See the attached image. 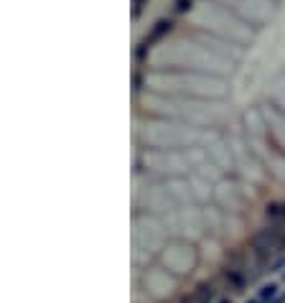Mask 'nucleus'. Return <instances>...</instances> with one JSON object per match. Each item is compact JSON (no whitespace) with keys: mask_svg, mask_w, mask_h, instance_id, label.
Listing matches in <instances>:
<instances>
[{"mask_svg":"<svg viewBox=\"0 0 285 303\" xmlns=\"http://www.w3.org/2000/svg\"><path fill=\"white\" fill-rule=\"evenodd\" d=\"M247 250L255 255V260L270 270V273H278L285 265V237L278 234L273 227H260L255 229L250 237H247Z\"/></svg>","mask_w":285,"mask_h":303,"instance_id":"f257e3e1","label":"nucleus"},{"mask_svg":"<svg viewBox=\"0 0 285 303\" xmlns=\"http://www.w3.org/2000/svg\"><path fill=\"white\" fill-rule=\"evenodd\" d=\"M160 260L166 262L168 273L176 275V278H186V275H191V270L196 268V252H194V247H186V245H181V242L166 245Z\"/></svg>","mask_w":285,"mask_h":303,"instance_id":"f03ea898","label":"nucleus"},{"mask_svg":"<svg viewBox=\"0 0 285 303\" xmlns=\"http://www.w3.org/2000/svg\"><path fill=\"white\" fill-rule=\"evenodd\" d=\"M219 280H221V286L229 291V293H245L250 286H252V280L237 268V265H232V262H221V268H219Z\"/></svg>","mask_w":285,"mask_h":303,"instance_id":"7ed1b4c3","label":"nucleus"},{"mask_svg":"<svg viewBox=\"0 0 285 303\" xmlns=\"http://www.w3.org/2000/svg\"><path fill=\"white\" fill-rule=\"evenodd\" d=\"M171 31H173V21H171V18H158V21H155V26L150 28V33L142 38V44H140V49L135 51V56L142 59V56H145V54H148V51H150V49L160 41V38H166Z\"/></svg>","mask_w":285,"mask_h":303,"instance_id":"20e7f679","label":"nucleus"},{"mask_svg":"<svg viewBox=\"0 0 285 303\" xmlns=\"http://www.w3.org/2000/svg\"><path fill=\"white\" fill-rule=\"evenodd\" d=\"M191 293H194V298L199 303H216L221 298L219 286H216L214 280H199V283L191 288Z\"/></svg>","mask_w":285,"mask_h":303,"instance_id":"39448f33","label":"nucleus"},{"mask_svg":"<svg viewBox=\"0 0 285 303\" xmlns=\"http://www.w3.org/2000/svg\"><path fill=\"white\" fill-rule=\"evenodd\" d=\"M265 219H268V227H273L278 234L285 237V209L283 204H268L265 207Z\"/></svg>","mask_w":285,"mask_h":303,"instance_id":"423d86ee","label":"nucleus"},{"mask_svg":"<svg viewBox=\"0 0 285 303\" xmlns=\"http://www.w3.org/2000/svg\"><path fill=\"white\" fill-rule=\"evenodd\" d=\"M255 298L260 303H278V298H280V286L268 283V286H262V288L255 293Z\"/></svg>","mask_w":285,"mask_h":303,"instance_id":"0eeeda50","label":"nucleus"},{"mask_svg":"<svg viewBox=\"0 0 285 303\" xmlns=\"http://www.w3.org/2000/svg\"><path fill=\"white\" fill-rule=\"evenodd\" d=\"M191 3H194V0H176V3H173V13H176V15L186 13V10L191 8Z\"/></svg>","mask_w":285,"mask_h":303,"instance_id":"6e6552de","label":"nucleus"},{"mask_svg":"<svg viewBox=\"0 0 285 303\" xmlns=\"http://www.w3.org/2000/svg\"><path fill=\"white\" fill-rule=\"evenodd\" d=\"M176 303H199V301L194 298V293H191V291H186V293H181V296H178V301H176Z\"/></svg>","mask_w":285,"mask_h":303,"instance_id":"1a4fd4ad","label":"nucleus"},{"mask_svg":"<svg viewBox=\"0 0 285 303\" xmlns=\"http://www.w3.org/2000/svg\"><path fill=\"white\" fill-rule=\"evenodd\" d=\"M216 303H234V301H232V298H229V293H227V296H221Z\"/></svg>","mask_w":285,"mask_h":303,"instance_id":"9d476101","label":"nucleus"},{"mask_svg":"<svg viewBox=\"0 0 285 303\" xmlns=\"http://www.w3.org/2000/svg\"><path fill=\"white\" fill-rule=\"evenodd\" d=\"M283 209H285V201H283Z\"/></svg>","mask_w":285,"mask_h":303,"instance_id":"9b49d317","label":"nucleus"},{"mask_svg":"<svg viewBox=\"0 0 285 303\" xmlns=\"http://www.w3.org/2000/svg\"><path fill=\"white\" fill-rule=\"evenodd\" d=\"M283 278H285V273H283Z\"/></svg>","mask_w":285,"mask_h":303,"instance_id":"f8f14e48","label":"nucleus"}]
</instances>
